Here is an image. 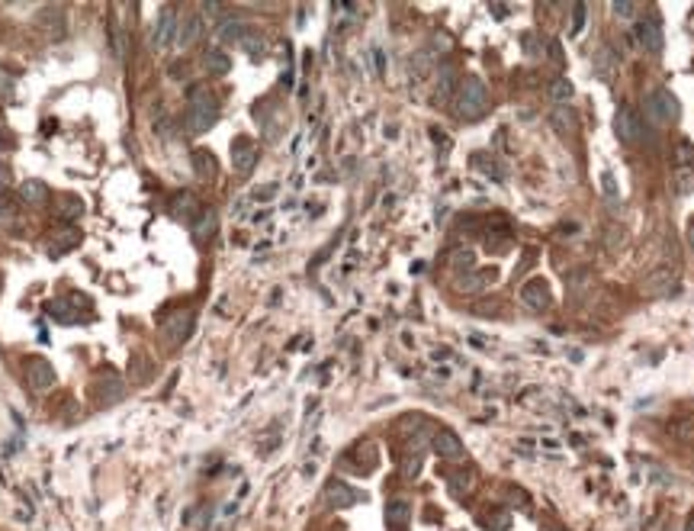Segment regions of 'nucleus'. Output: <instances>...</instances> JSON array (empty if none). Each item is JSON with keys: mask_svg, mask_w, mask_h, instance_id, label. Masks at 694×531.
Instances as JSON below:
<instances>
[{"mask_svg": "<svg viewBox=\"0 0 694 531\" xmlns=\"http://www.w3.org/2000/svg\"><path fill=\"white\" fill-rule=\"evenodd\" d=\"M489 280H495V271H483V274H470L457 280V290L463 293H479L483 287H489Z\"/></svg>", "mask_w": 694, "mask_h": 531, "instance_id": "21", "label": "nucleus"}, {"mask_svg": "<svg viewBox=\"0 0 694 531\" xmlns=\"http://www.w3.org/2000/svg\"><path fill=\"white\" fill-rule=\"evenodd\" d=\"M650 477L656 480V483H665V486H669V483H675V477H669V473H665V470H659V467H650Z\"/></svg>", "mask_w": 694, "mask_h": 531, "instance_id": "37", "label": "nucleus"}, {"mask_svg": "<svg viewBox=\"0 0 694 531\" xmlns=\"http://www.w3.org/2000/svg\"><path fill=\"white\" fill-rule=\"evenodd\" d=\"M672 190L678 197H688L694 190V149L688 142L678 145L675 151V168H672Z\"/></svg>", "mask_w": 694, "mask_h": 531, "instance_id": "4", "label": "nucleus"}, {"mask_svg": "<svg viewBox=\"0 0 694 531\" xmlns=\"http://www.w3.org/2000/svg\"><path fill=\"white\" fill-rule=\"evenodd\" d=\"M325 499H328V506H331V509H347V506H354L360 496L347 486V483H341V480H331V483L325 486Z\"/></svg>", "mask_w": 694, "mask_h": 531, "instance_id": "11", "label": "nucleus"}, {"mask_svg": "<svg viewBox=\"0 0 694 531\" xmlns=\"http://www.w3.org/2000/svg\"><path fill=\"white\" fill-rule=\"evenodd\" d=\"M200 32H203V16H187V20L180 23L177 45H180V49H187V45H193L196 39H200Z\"/></svg>", "mask_w": 694, "mask_h": 531, "instance_id": "19", "label": "nucleus"}, {"mask_svg": "<svg viewBox=\"0 0 694 531\" xmlns=\"http://www.w3.org/2000/svg\"><path fill=\"white\" fill-rule=\"evenodd\" d=\"M216 212H203V223H196V242H206V238H212V232H216Z\"/></svg>", "mask_w": 694, "mask_h": 531, "instance_id": "29", "label": "nucleus"}, {"mask_svg": "<svg viewBox=\"0 0 694 531\" xmlns=\"http://www.w3.org/2000/svg\"><path fill=\"white\" fill-rule=\"evenodd\" d=\"M190 325H193V316H190L187 309H180L177 316H174V319L168 322V338L183 341V338L190 335Z\"/></svg>", "mask_w": 694, "mask_h": 531, "instance_id": "20", "label": "nucleus"}, {"mask_svg": "<svg viewBox=\"0 0 694 531\" xmlns=\"http://www.w3.org/2000/svg\"><path fill=\"white\" fill-rule=\"evenodd\" d=\"M540 531H559V528H553V525H543V528H540Z\"/></svg>", "mask_w": 694, "mask_h": 531, "instance_id": "44", "label": "nucleus"}, {"mask_svg": "<svg viewBox=\"0 0 694 531\" xmlns=\"http://www.w3.org/2000/svg\"><path fill=\"white\" fill-rule=\"evenodd\" d=\"M20 197L26 203H32V206H39V203H45V197H49V190H45L42 181H23L20 184Z\"/></svg>", "mask_w": 694, "mask_h": 531, "instance_id": "22", "label": "nucleus"}, {"mask_svg": "<svg viewBox=\"0 0 694 531\" xmlns=\"http://www.w3.org/2000/svg\"><path fill=\"white\" fill-rule=\"evenodd\" d=\"M373 64H376V75L386 71V55H383V49H373Z\"/></svg>", "mask_w": 694, "mask_h": 531, "instance_id": "38", "label": "nucleus"}, {"mask_svg": "<svg viewBox=\"0 0 694 531\" xmlns=\"http://www.w3.org/2000/svg\"><path fill=\"white\" fill-rule=\"evenodd\" d=\"M473 164H476V168H483L485 174L492 177V181H505V171H502V164H495V161L489 158V155H476Z\"/></svg>", "mask_w": 694, "mask_h": 531, "instance_id": "27", "label": "nucleus"}, {"mask_svg": "<svg viewBox=\"0 0 694 531\" xmlns=\"http://www.w3.org/2000/svg\"><path fill=\"white\" fill-rule=\"evenodd\" d=\"M684 531H694V519H691V521H688V528H684Z\"/></svg>", "mask_w": 694, "mask_h": 531, "instance_id": "45", "label": "nucleus"}, {"mask_svg": "<svg viewBox=\"0 0 694 531\" xmlns=\"http://www.w3.org/2000/svg\"><path fill=\"white\" fill-rule=\"evenodd\" d=\"M200 10L206 13V16H219V13H225V7H222V3H203Z\"/></svg>", "mask_w": 694, "mask_h": 531, "instance_id": "40", "label": "nucleus"}, {"mask_svg": "<svg viewBox=\"0 0 694 531\" xmlns=\"http://www.w3.org/2000/svg\"><path fill=\"white\" fill-rule=\"evenodd\" d=\"M244 36H248V23H244V20H222V26H219V39H222V42L238 45Z\"/></svg>", "mask_w": 694, "mask_h": 531, "instance_id": "17", "label": "nucleus"}, {"mask_svg": "<svg viewBox=\"0 0 694 531\" xmlns=\"http://www.w3.org/2000/svg\"><path fill=\"white\" fill-rule=\"evenodd\" d=\"M521 303L530 309H547L550 306V287L547 280H527L524 287H521Z\"/></svg>", "mask_w": 694, "mask_h": 531, "instance_id": "10", "label": "nucleus"}, {"mask_svg": "<svg viewBox=\"0 0 694 531\" xmlns=\"http://www.w3.org/2000/svg\"><path fill=\"white\" fill-rule=\"evenodd\" d=\"M585 16H589V7L585 3H572V36L585 29Z\"/></svg>", "mask_w": 694, "mask_h": 531, "instance_id": "32", "label": "nucleus"}, {"mask_svg": "<svg viewBox=\"0 0 694 531\" xmlns=\"http://www.w3.org/2000/svg\"><path fill=\"white\" fill-rule=\"evenodd\" d=\"M434 454L444 457V460H460L463 454H466V447H463V441L453 432H447V428H441V432H434Z\"/></svg>", "mask_w": 694, "mask_h": 531, "instance_id": "9", "label": "nucleus"}, {"mask_svg": "<svg viewBox=\"0 0 694 531\" xmlns=\"http://www.w3.org/2000/svg\"><path fill=\"white\" fill-rule=\"evenodd\" d=\"M572 94H576V90H572V84H569L566 77H556V81L550 84V100H553V103H569Z\"/></svg>", "mask_w": 694, "mask_h": 531, "instance_id": "24", "label": "nucleus"}, {"mask_svg": "<svg viewBox=\"0 0 694 531\" xmlns=\"http://www.w3.org/2000/svg\"><path fill=\"white\" fill-rule=\"evenodd\" d=\"M688 245H691V251H694V223L688 225Z\"/></svg>", "mask_w": 694, "mask_h": 531, "instance_id": "43", "label": "nucleus"}, {"mask_svg": "<svg viewBox=\"0 0 694 531\" xmlns=\"http://www.w3.org/2000/svg\"><path fill=\"white\" fill-rule=\"evenodd\" d=\"M453 113L460 119H466V123L483 119L485 113H489V87L476 75H466L460 81V90L453 97Z\"/></svg>", "mask_w": 694, "mask_h": 531, "instance_id": "1", "label": "nucleus"}, {"mask_svg": "<svg viewBox=\"0 0 694 531\" xmlns=\"http://www.w3.org/2000/svg\"><path fill=\"white\" fill-rule=\"evenodd\" d=\"M630 39L640 45L643 52H650V55L663 52V26H659V20H656V16H643V20L633 23Z\"/></svg>", "mask_w": 694, "mask_h": 531, "instance_id": "5", "label": "nucleus"}, {"mask_svg": "<svg viewBox=\"0 0 694 531\" xmlns=\"http://www.w3.org/2000/svg\"><path fill=\"white\" fill-rule=\"evenodd\" d=\"M193 203H196V200H193V197H187V193L177 200V216H180V219H187V212L193 210Z\"/></svg>", "mask_w": 694, "mask_h": 531, "instance_id": "36", "label": "nucleus"}, {"mask_svg": "<svg viewBox=\"0 0 694 531\" xmlns=\"http://www.w3.org/2000/svg\"><path fill=\"white\" fill-rule=\"evenodd\" d=\"M453 267L457 271H470V267H476V255L473 251H457L453 255Z\"/></svg>", "mask_w": 694, "mask_h": 531, "instance_id": "34", "label": "nucleus"}, {"mask_svg": "<svg viewBox=\"0 0 694 531\" xmlns=\"http://www.w3.org/2000/svg\"><path fill=\"white\" fill-rule=\"evenodd\" d=\"M94 396L97 403H116L119 396H123V383L116 380V377H106V380H97L94 386Z\"/></svg>", "mask_w": 694, "mask_h": 531, "instance_id": "18", "label": "nucleus"}, {"mask_svg": "<svg viewBox=\"0 0 694 531\" xmlns=\"http://www.w3.org/2000/svg\"><path fill=\"white\" fill-rule=\"evenodd\" d=\"M672 284H675V274L669 267H663V271H656V274H650L643 280V290H646L650 297H663V293L672 290Z\"/></svg>", "mask_w": 694, "mask_h": 531, "instance_id": "14", "label": "nucleus"}, {"mask_svg": "<svg viewBox=\"0 0 694 531\" xmlns=\"http://www.w3.org/2000/svg\"><path fill=\"white\" fill-rule=\"evenodd\" d=\"M7 181H10V168H7V164L0 161V190L7 187Z\"/></svg>", "mask_w": 694, "mask_h": 531, "instance_id": "41", "label": "nucleus"}, {"mask_svg": "<svg viewBox=\"0 0 694 531\" xmlns=\"http://www.w3.org/2000/svg\"><path fill=\"white\" fill-rule=\"evenodd\" d=\"M254 161H257V149H254V142H251V138H238V142H235V149H231V164H235V171L248 174V171L254 168Z\"/></svg>", "mask_w": 694, "mask_h": 531, "instance_id": "12", "label": "nucleus"}, {"mask_svg": "<svg viewBox=\"0 0 694 531\" xmlns=\"http://www.w3.org/2000/svg\"><path fill=\"white\" fill-rule=\"evenodd\" d=\"M77 238H81V235L71 232V229H68V232H62V238H58V242L49 245V251H52V258H58V255L64 251V248H71V245H77Z\"/></svg>", "mask_w": 694, "mask_h": 531, "instance_id": "31", "label": "nucleus"}, {"mask_svg": "<svg viewBox=\"0 0 694 531\" xmlns=\"http://www.w3.org/2000/svg\"><path fill=\"white\" fill-rule=\"evenodd\" d=\"M485 528H492V531H505V528H508V515H502V519H489V521H485Z\"/></svg>", "mask_w": 694, "mask_h": 531, "instance_id": "39", "label": "nucleus"}, {"mask_svg": "<svg viewBox=\"0 0 694 531\" xmlns=\"http://www.w3.org/2000/svg\"><path fill=\"white\" fill-rule=\"evenodd\" d=\"M177 36H180L177 10H174V7H164V10H161V16H158V26H155L151 42H155V49H158V52H168V49H174Z\"/></svg>", "mask_w": 694, "mask_h": 531, "instance_id": "7", "label": "nucleus"}, {"mask_svg": "<svg viewBox=\"0 0 694 531\" xmlns=\"http://www.w3.org/2000/svg\"><path fill=\"white\" fill-rule=\"evenodd\" d=\"M193 164H196V171H200V177H216V158H212L206 149H200L196 155H193Z\"/></svg>", "mask_w": 694, "mask_h": 531, "instance_id": "25", "label": "nucleus"}, {"mask_svg": "<svg viewBox=\"0 0 694 531\" xmlns=\"http://www.w3.org/2000/svg\"><path fill=\"white\" fill-rule=\"evenodd\" d=\"M614 132H617V138L627 142V145H637L643 138V119L630 103L617 106V113H614Z\"/></svg>", "mask_w": 694, "mask_h": 531, "instance_id": "6", "label": "nucleus"}, {"mask_svg": "<svg viewBox=\"0 0 694 531\" xmlns=\"http://www.w3.org/2000/svg\"><path fill=\"white\" fill-rule=\"evenodd\" d=\"M611 13L621 23H633L640 16V3H621V0H617V3H611Z\"/></svg>", "mask_w": 694, "mask_h": 531, "instance_id": "26", "label": "nucleus"}, {"mask_svg": "<svg viewBox=\"0 0 694 531\" xmlns=\"http://www.w3.org/2000/svg\"><path fill=\"white\" fill-rule=\"evenodd\" d=\"M601 193L608 197L611 206H621V187H617V181H614L611 171H601Z\"/></svg>", "mask_w": 694, "mask_h": 531, "instance_id": "23", "label": "nucleus"}, {"mask_svg": "<svg viewBox=\"0 0 694 531\" xmlns=\"http://www.w3.org/2000/svg\"><path fill=\"white\" fill-rule=\"evenodd\" d=\"M58 212H62V216H74V219H77V216L84 212V206H81V200H74V197H64L62 206H58Z\"/></svg>", "mask_w": 694, "mask_h": 531, "instance_id": "33", "label": "nucleus"}, {"mask_svg": "<svg viewBox=\"0 0 694 531\" xmlns=\"http://www.w3.org/2000/svg\"><path fill=\"white\" fill-rule=\"evenodd\" d=\"M457 90H460V84H457V71L453 68H444L441 75H437V103H447V100H453L457 97Z\"/></svg>", "mask_w": 694, "mask_h": 531, "instance_id": "16", "label": "nucleus"}, {"mask_svg": "<svg viewBox=\"0 0 694 531\" xmlns=\"http://www.w3.org/2000/svg\"><path fill=\"white\" fill-rule=\"evenodd\" d=\"M277 197V184H267V187H257V190L251 193V200H257V203H267V200H274Z\"/></svg>", "mask_w": 694, "mask_h": 531, "instance_id": "35", "label": "nucleus"}, {"mask_svg": "<svg viewBox=\"0 0 694 531\" xmlns=\"http://www.w3.org/2000/svg\"><path fill=\"white\" fill-rule=\"evenodd\" d=\"M26 383H29L36 393H45V390H52V383H55L52 364L42 361V358H32V361L26 364Z\"/></svg>", "mask_w": 694, "mask_h": 531, "instance_id": "8", "label": "nucleus"}, {"mask_svg": "<svg viewBox=\"0 0 694 531\" xmlns=\"http://www.w3.org/2000/svg\"><path fill=\"white\" fill-rule=\"evenodd\" d=\"M203 68H206V75H229L231 71V58L222 49H209V52H203Z\"/></svg>", "mask_w": 694, "mask_h": 531, "instance_id": "15", "label": "nucleus"}, {"mask_svg": "<svg viewBox=\"0 0 694 531\" xmlns=\"http://www.w3.org/2000/svg\"><path fill=\"white\" fill-rule=\"evenodd\" d=\"M386 521H389L392 528H402V525L409 521V506H405L402 499L389 502V515H386Z\"/></svg>", "mask_w": 694, "mask_h": 531, "instance_id": "28", "label": "nucleus"}, {"mask_svg": "<svg viewBox=\"0 0 694 531\" xmlns=\"http://www.w3.org/2000/svg\"><path fill=\"white\" fill-rule=\"evenodd\" d=\"M678 113H682V110H678V100H675L672 90L659 87V90H652V94L646 97V119L656 123V126H669V123H675Z\"/></svg>", "mask_w": 694, "mask_h": 531, "instance_id": "3", "label": "nucleus"}, {"mask_svg": "<svg viewBox=\"0 0 694 531\" xmlns=\"http://www.w3.org/2000/svg\"><path fill=\"white\" fill-rule=\"evenodd\" d=\"M489 10H492L495 16H508V7H505V3H495V7H489Z\"/></svg>", "mask_w": 694, "mask_h": 531, "instance_id": "42", "label": "nucleus"}, {"mask_svg": "<svg viewBox=\"0 0 694 531\" xmlns=\"http://www.w3.org/2000/svg\"><path fill=\"white\" fill-rule=\"evenodd\" d=\"M216 119H219V100L212 94H193L187 110V126L193 132H206L216 126Z\"/></svg>", "mask_w": 694, "mask_h": 531, "instance_id": "2", "label": "nucleus"}, {"mask_svg": "<svg viewBox=\"0 0 694 531\" xmlns=\"http://www.w3.org/2000/svg\"><path fill=\"white\" fill-rule=\"evenodd\" d=\"M617 68H621V58L614 55V49H611V45H601L598 52H595V71H598V77L611 81V77L617 75Z\"/></svg>", "mask_w": 694, "mask_h": 531, "instance_id": "13", "label": "nucleus"}, {"mask_svg": "<svg viewBox=\"0 0 694 531\" xmlns=\"http://www.w3.org/2000/svg\"><path fill=\"white\" fill-rule=\"evenodd\" d=\"M238 45H242L248 55H254V58H261V55H264V39L257 36V32H248V36H244Z\"/></svg>", "mask_w": 694, "mask_h": 531, "instance_id": "30", "label": "nucleus"}]
</instances>
